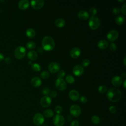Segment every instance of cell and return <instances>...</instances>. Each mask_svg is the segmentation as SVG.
Returning <instances> with one entry per match:
<instances>
[{"label":"cell","instance_id":"24","mask_svg":"<svg viewBox=\"0 0 126 126\" xmlns=\"http://www.w3.org/2000/svg\"><path fill=\"white\" fill-rule=\"evenodd\" d=\"M125 21V17L121 15L117 16L115 19V22L118 25L123 24L124 23Z\"/></svg>","mask_w":126,"mask_h":126},{"label":"cell","instance_id":"27","mask_svg":"<svg viewBox=\"0 0 126 126\" xmlns=\"http://www.w3.org/2000/svg\"><path fill=\"white\" fill-rule=\"evenodd\" d=\"M31 67L33 70H34L35 71H37V72L40 71V70L41 69L40 65L37 63H33L32 64Z\"/></svg>","mask_w":126,"mask_h":126},{"label":"cell","instance_id":"49","mask_svg":"<svg viewBox=\"0 0 126 126\" xmlns=\"http://www.w3.org/2000/svg\"><path fill=\"white\" fill-rule=\"evenodd\" d=\"M126 80H125V81L124 82V87L125 88H126Z\"/></svg>","mask_w":126,"mask_h":126},{"label":"cell","instance_id":"29","mask_svg":"<svg viewBox=\"0 0 126 126\" xmlns=\"http://www.w3.org/2000/svg\"><path fill=\"white\" fill-rule=\"evenodd\" d=\"M50 76V73L47 70L42 71L40 73V76L42 79H47Z\"/></svg>","mask_w":126,"mask_h":126},{"label":"cell","instance_id":"35","mask_svg":"<svg viewBox=\"0 0 126 126\" xmlns=\"http://www.w3.org/2000/svg\"><path fill=\"white\" fill-rule=\"evenodd\" d=\"M55 112L57 114H60V113H61L63 111V108L61 106H57L55 109Z\"/></svg>","mask_w":126,"mask_h":126},{"label":"cell","instance_id":"18","mask_svg":"<svg viewBox=\"0 0 126 126\" xmlns=\"http://www.w3.org/2000/svg\"><path fill=\"white\" fill-rule=\"evenodd\" d=\"M78 17L81 20H87L89 17V13L85 10H80L77 13Z\"/></svg>","mask_w":126,"mask_h":126},{"label":"cell","instance_id":"48","mask_svg":"<svg viewBox=\"0 0 126 126\" xmlns=\"http://www.w3.org/2000/svg\"><path fill=\"white\" fill-rule=\"evenodd\" d=\"M126 57H125V58H124V65H125V66H126Z\"/></svg>","mask_w":126,"mask_h":126},{"label":"cell","instance_id":"36","mask_svg":"<svg viewBox=\"0 0 126 126\" xmlns=\"http://www.w3.org/2000/svg\"><path fill=\"white\" fill-rule=\"evenodd\" d=\"M65 72L64 70H61L58 74V78H63V77H64L65 76Z\"/></svg>","mask_w":126,"mask_h":126},{"label":"cell","instance_id":"23","mask_svg":"<svg viewBox=\"0 0 126 126\" xmlns=\"http://www.w3.org/2000/svg\"><path fill=\"white\" fill-rule=\"evenodd\" d=\"M26 34L27 37L32 38L35 36V32L32 28H29L26 31Z\"/></svg>","mask_w":126,"mask_h":126},{"label":"cell","instance_id":"30","mask_svg":"<svg viewBox=\"0 0 126 126\" xmlns=\"http://www.w3.org/2000/svg\"><path fill=\"white\" fill-rule=\"evenodd\" d=\"M65 80L66 82L69 84H72L74 82V77L70 75H67L65 77Z\"/></svg>","mask_w":126,"mask_h":126},{"label":"cell","instance_id":"3","mask_svg":"<svg viewBox=\"0 0 126 126\" xmlns=\"http://www.w3.org/2000/svg\"><path fill=\"white\" fill-rule=\"evenodd\" d=\"M89 26L92 30H96L98 29L100 25V20L99 18L95 16H91L88 22Z\"/></svg>","mask_w":126,"mask_h":126},{"label":"cell","instance_id":"38","mask_svg":"<svg viewBox=\"0 0 126 126\" xmlns=\"http://www.w3.org/2000/svg\"><path fill=\"white\" fill-rule=\"evenodd\" d=\"M49 95V96L50 98H55L57 95V93L55 91H52V92H50V93Z\"/></svg>","mask_w":126,"mask_h":126},{"label":"cell","instance_id":"2","mask_svg":"<svg viewBox=\"0 0 126 126\" xmlns=\"http://www.w3.org/2000/svg\"><path fill=\"white\" fill-rule=\"evenodd\" d=\"M42 48L47 51L54 49L55 46V43L52 37L49 36L44 37L42 40Z\"/></svg>","mask_w":126,"mask_h":126},{"label":"cell","instance_id":"46","mask_svg":"<svg viewBox=\"0 0 126 126\" xmlns=\"http://www.w3.org/2000/svg\"><path fill=\"white\" fill-rule=\"evenodd\" d=\"M37 51L39 52V53H42V51H43V48L41 47H39L37 49Z\"/></svg>","mask_w":126,"mask_h":126},{"label":"cell","instance_id":"15","mask_svg":"<svg viewBox=\"0 0 126 126\" xmlns=\"http://www.w3.org/2000/svg\"><path fill=\"white\" fill-rule=\"evenodd\" d=\"M69 97L73 101H76L79 98V94L76 90H71L69 92Z\"/></svg>","mask_w":126,"mask_h":126},{"label":"cell","instance_id":"37","mask_svg":"<svg viewBox=\"0 0 126 126\" xmlns=\"http://www.w3.org/2000/svg\"><path fill=\"white\" fill-rule=\"evenodd\" d=\"M109 49L111 51H115L117 49V46L114 43H111L109 46Z\"/></svg>","mask_w":126,"mask_h":126},{"label":"cell","instance_id":"42","mask_svg":"<svg viewBox=\"0 0 126 126\" xmlns=\"http://www.w3.org/2000/svg\"><path fill=\"white\" fill-rule=\"evenodd\" d=\"M121 11L122 12V13L124 15H126V3H124L123 6H122V8H121Z\"/></svg>","mask_w":126,"mask_h":126},{"label":"cell","instance_id":"43","mask_svg":"<svg viewBox=\"0 0 126 126\" xmlns=\"http://www.w3.org/2000/svg\"><path fill=\"white\" fill-rule=\"evenodd\" d=\"M79 126V123L77 120H73L72 121L70 124V126Z\"/></svg>","mask_w":126,"mask_h":126},{"label":"cell","instance_id":"44","mask_svg":"<svg viewBox=\"0 0 126 126\" xmlns=\"http://www.w3.org/2000/svg\"><path fill=\"white\" fill-rule=\"evenodd\" d=\"M4 61L7 64H9L11 63V59L9 57H7L4 59Z\"/></svg>","mask_w":126,"mask_h":126},{"label":"cell","instance_id":"41","mask_svg":"<svg viewBox=\"0 0 126 126\" xmlns=\"http://www.w3.org/2000/svg\"><path fill=\"white\" fill-rule=\"evenodd\" d=\"M109 110L111 113L114 114L116 112V108L114 106H111L109 108Z\"/></svg>","mask_w":126,"mask_h":126},{"label":"cell","instance_id":"4","mask_svg":"<svg viewBox=\"0 0 126 126\" xmlns=\"http://www.w3.org/2000/svg\"><path fill=\"white\" fill-rule=\"evenodd\" d=\"M26 53V50L25 47L22 46L17 47L14 51V56L17 59H21L23 58Z\"/></svg>","mask_w":126,"mask_h":126},{"label":"cell","instance_id":"5","mask_svg":"<svg viewBox=\"0 0 126 126\" xmlns=\"http://www.w3.org/2000/svg\"><path fill=\"white\" fill-rule=\"evenodd\" d=\"M53 122L56 126H63L64 124L65 119L62 115L57 114L54 117Z\"/></svg>","mask_w":126,"mask_h":126},{"label":"cell","instance_id":"21","mask_svg":"<svg viewBox=\"0 0 126 126\" xmlns=\"http://www.w3.org/2000/svg\"><path fill=\"white\" fill-rule=\"evenodd\" d=\"M97 46L101 49H105L108 46V42L106 40L101 39L97 43Z\"/></svg>","mask_w":126,"mask_h":126},{"label":"cell","instance_id":"20","mask_svg":"<svg viewBox=\"0 0 126 126\" xmlns=\"http://www.w3.org/2000/svg\"><path fill=\"white\" fill-rule=\"evenodd\" d=\"M27 57L29 59L32 61H34L37 59L38 54L36 51L34 50H31L28 52L27 54Z\"/></svg>","mask_w":126,"mask_h":126},{"label":"cell","instance_id":"39","mask_svg":"<svg viewBox=\"0 0 126 126\" xmlns=\"http://www.w3.org/2000/svg\"><path fill=\"white\" fill-rule=\"evenodd\" d=\"M79 98V101L82 103H85L87 101V98L84 96H82Z\"/></svg>","mask_w":126,"mask_h":126},{"label":"cell","instance_id":"25","mask_svg":"<svg viewBox=\"0 0 126 126\" xmlns=\"http://www.w3.org/2000/svg\"><path fill=\"white\" fill-rule=\"evenodd\" d=\"M44 116L47 118H51L54 116V112L51 109H46L43 112Z\"/></svg>","mask_w":126,"mask_h":126},{"label":"cell","instance_id":"32","mask_svg":"<svg viewBox=\"0 0 126 126\" xmlns=\"http://www.w3.org/2000/svg\"><path fill=\"white\" fill-rule=\"evenodd\" d=\"M89 12L92 16H94L97 13V9L94 7H91L89 9Z\"/></svg>","mask_w":126,"mask_h":126},{"label":"cell","instance_id":"47","mask_svg":"<svg viewBox=\"0 0 126 126\" xmlns=\"http://www.w3.org/2000/svg\"><path fill=\"white\" fill-rule=\"evenodd\" d=\"M4 59V55L0 53V62H1L2 60Z\"/></svg>","mask_w":126,"mask_h":126},{"label":"cell","instance_id":"6","mask_svg":"<svg viewBox=\"0 0 126 126\" xmlns=\"http://www.w3.org/2000/svg\"><path fill=\"white\" fill-rule=\"evenodd\" d=\"M33 123L36 126L42 125L44 122V118L43 115L40 113L35 114L33 118Z\"/></svg>","mask_w":126,"mask_h":126},{"label":"cell","instance_id":"33","mask_svg":"<svg viewBox=\"0 0 126 126\" xmlns=\"http://www.w3.org/2000/svg\"><path fill=\"white\" fill-rule=\"evenodd\" d=\"M90 61L88 59H85L82 62V64L83 66L84 67L88 66L90 64Z\"/></svg>","mask_w":126,"mask_h":126},{"label":"cell","instance_id":"1","mask_svg":"<svg viewBox=\"0 0 126 126\" xmlns=\"http://www.w3.org/2000/svg\"><path fill=\"white\" fill-rule=\"evenodd\" d=\"M106 96L107 98L111 102H117L122 97V92L118 88H112L107 91Z\"/></svg>","mask_w":126,"mask_h":126},{"label":"cell","instance_id":"51","mask_svg":"<svg viewBox=\"0 0 126 126\" xmlns=\"http://www.w3.org/2000/svg\"><path fill=\"white\" fill-rule=\"evenodd\" d=\"M29 63H30V64H31V62H29Z\"/></svg>","mask_w":126,"mask_h":126},{"label":"cell","instance_id":"14","mask_svg":"<svg viewBox=\"0 0 126 126\" xmlns=\"http://www.w3.org/2000/svg\"><path fill=\"white\" fill-rule=\"evenodd\" d=\"M81 53V52L80 48L78 47H74L71 50L70 52V55L72 58L76 59L80 56Z\"/></svg>","mask_w":126,"mask_h":126},{"label":"cell","instance_id":"31","mask_svg":"<svg viewBox=\"0 0 126 126\" xmlns=\"http://www.w3.org/2000/svg\"><path fill=\"white\" fill-rule=\"evenodd\" d=\"M98 91L101 94H103L104 93H105L106 92H107V87L104 86V85H100L98 87Z\"/></svg>","mask_w":126,"mask_h":126},{"label":"cell","instance_id":"19","mask_svg":"<svg viewBox=\"0 0 126 126\" xmlns=\"http://www.w3.org/2000/svg\"><path fill=\"white\" fill-rule=\"evenodd\" d=\"M30 2L28 0H22L18 3V7L22 10H25L28 8L29 6Z\"/></svg>","mask_w":126,"mask_h":126},{"label":"cell","instance_id":"8","mask_svg":"<svg viewBox=\"0 0 126 126\" xmlns=\"http://www.w3.org/2000/svg\"><path fill=\"white\" fill-rule=\"evenodd\" d=\"M55 86L60 91H63L66 88V83L63 78H58L55 82Z\"/></svg>","mask_w":126,"mask_h":126},{"label":"cell","instance_id":"28","mask_svg":"<svg viewBox=\"0 0 126 126\" xmlns=\"http://www.w3.org/2000/svg\"><path fill=\"white\" fill-rule=\"evenodd\" d=\"M26 46L28 49H33L35 47L36 44L33 41H29L27 43Z\"/></svg>","mask_w":126,"mask_h":126},{"label":"cell","instance_id":"12","mask_svg":"<svg viewBox=\"0 0 126 126\" xmlns=\"http://www.w3.org/2000/svg\"><path fill=\"white\" fill-rule=\"evenodd\" d=\"M44 4V0H33L31 1L32 7L35 9H39L41 8Z\"/></svg>","mask_w":126,"mask_h":126},{"label":"cell","instance_id":"13","mask_svg":"<svg viewBox=\"0 0 126 126\" xmlns=\"http://www.w3.org/2000/svg\"><path fill=\"white\" fill-rule=\"evenodd\" d=\"M84 68L83 67L79 64L74 66L72 69L73 73L76 76H81L84 72Z\"/></svg>","mask_w":126,"mask_h":126},{"label":"cell","instance_id":"26","mask_svg":"<svg viewBox=\"0 0 126 126\" xmlns=\"http://www.w3.org/2000/svg\"><path fill=\"white\" fill-rule=\"evenodd\" d=\"M91 121L94 124L97 125L100 123V119L98 116L96 115H94L91 118Z\"/></svg>","mask_w":126,"mask_h":126},{"label":"cell","instance_id":"22","mask_svg":"<svg viewBox=\"0 0 126 126\" xmlns=\"http://www.w3.org/2000/svg\"><path fill=\"white\" fill-rule=\"evenodd\" d=\"M55 25L58 27V28H62L63 27L65 24V22L63 18H59L56 19V20L55 22Z\"/></svg>","mask_w":126,"mask_h":126},{"label":"cell","instance_id":"9","mask_svg":"<svg viewBox=\"0 0 126 126\" xmlns=\"http://www.w3.org/2000/svg\"><path fill=\"white\" fill-rule=\"evenodd\" d=\"M51 102V98L48 95H44L41 98L40 104L42 107L46 108L50 105Z\"/></svg>","mask_w":126,"mask_h":126},{"label":"cell","instance_id":"40","mask_svg":"<svg viewBox=\"0 0 126 126\" xmlns=\"http://www.w3.org/2000/svg\"><path fill=\"white\" fill-rule=\"evenodd\" d=\"M112 12L114 14L117 15L120 12V9H119V8L118 7H116L113 9Z\"/></svg>","mask_w":126,"mask_h":126},{"label":"cell","instance_id":"7","mask_svg":"<svg viewBox=\"0 0 126 126\" xmlns=\"http://www.w3.org/2000/svg\"><path fill=\"white\" fill-rule=\"evenodd\" d=\"M69 112L72 116L77 117L81 114V110L78 105L74 104L71 106L69 109Z\"/></svg>","mask_w":126,"mask_h":126},{"label":"cell","instance_id":"11","mask_svg":"<svg viewBox=\"0 0 126 126\" xmlns=\"http://www.w3.org/2000/svg\"><path fill=\"white\" fill-rule=\"evenodd\" d=\"M48 69L51 73H55L59 71L60 69V65L57 62H51L48 65Z\"/></svg>","mask_w":126,"mask_h":126},{"label":"cell","instance_id":"34","mask_svg":"<svg viewBox=\"0 0 126 126\" xmlns=\"http://www.w3.org/2000/svg\"><path fill=\"white\" fill-rule=\"evenodd\" d=\"M42 92L43 94H44L45 95H48L50 93V90L49 88L45 87L43 89Z\"/></svg>","mask_w":126,"mask_h":126},{"label":"cell","instance_id":"16","mask_svg":"<svg viewBox=\"0 0 126 126\" xmlns=\"http://www.w3.org/2000/svg\"><path fill=\"white\" fill-rule=\"evenodd\" d=\"M111 83L113 86L115 87H119L121 86L122 83V79L121 77L115 76L112 78L111 80Z\"/></svg>","mask_w":126,"mask_h":126},{"label":"cell","instance_id":"10","mask_svg":"<svg viewBox=\"0 0 126 126\" xmlns=\"http://www.w3.org/2000/svg\"><path fill=\"white\" fill-rule=\"evenodd\" d=\"M119 37V33L118 32L115 30H112L110 31L107 34V39L110 41H114Z\"/></svg>","mask_w":126,"mask_h":126},{"label":"cell","instance_id":"17","mask_svg":"<svg viewBox=\"0 0 126 126\" xmlns=\"http://www.w3.org/2000/svg\"><path fill=\"white\" fill-rule=\"evenodd\" d=\"M31 84L35 87H39L42 84V81L41 79L37 76L33 77L31 80Z\"/></svg>","mask_w":126,"mask_h":126},{"label":"cell","instance_id":"45","mask_svg":"<svg viewBox=\"0 0 126 126\" xmlns=\"http://www.w3.org/2000/svg\"><path fill=\"white\" fill-rule=\"evenodd\" d=\"M121 78H123V79H125L126 77V73H125V72H123L121 74Z\"/></svg>","mask_w":126,"mask_h":126},{"label":"cell","instance_id":"50","mask_svg":"<svg viewBox=\"0 0 126 126\" xmlns=\"http://www.w3.org/2000/svg\"><path fill=\"white\" fill-rule=\"evenodd\" d=\"M42 126H48L47 125H46V124H44V125H43Z\"/></svg>","mask_w":126,"mask_h":126}]
</instances>
